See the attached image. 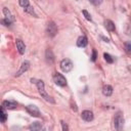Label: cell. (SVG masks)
<instances>
[{
	"label": "cell",
	"instance_id": "e0dca14e",
	"mask_svg": "<svg viewBox=\"0 0 131 131\" xmlns=\"http://www.w3.org/2000/svg\"><path fill=\"white\" fill-rule=\"evenodd\" d=\"M6 118H7V114H6L5 107L1 106V122L4 123V122L6 121Z\"/></svg>",
	"mask_w": 131,
	"mask_h": 131
},
{
	"label": "cell",
	"instance_id": "484cf974",
	"mask_svg": "<svg viewBox=\"0 0 131 131\" xmlns=\"http://www.w3.org/2000/svg\"><path fill=\"white\" fill-rule=\"evenodd\" d=\"M50 130H51V129H50L49 127H46V128H44V130H43V131H50Z\"/></svg>",
	"mask_w": 131,
	"mask_h": 131
},
{
	"label": "cell",
	"instance_id": "d4e9b609",
	"mask_svg": "<svg viewBox=\"0 0 131 131\" xmlns=\"http://www.w3.org/2000/svg\"><path fill=\"white\" fill-rule=\"evenodd\" d=\"M91 3H93V4H95V5H97V4H100L101 3V1H91Z\"/></svg>",
	"mask_w": 131,
	"mask_h": 131
},
{
	"label": "cell",
	"instance_id": "9c48e42d",
	"mask_svg": "<svg viewBox=\"0 0 131 131\" xmlns=\"http://www.w3.org/2000/svg\"><path fill=\"white\" fill-rule=\"evenodd\" d=\"M2 106L8 110H14L17 106V102L15 101H11V100H5L2 102Z\"/></svg>",
	"mask_w": 131,
	"mask_h": 131
},
{
	"label": "cell",
	"instance_id": "5b68a950",
	"mask_svg": "<svg viewBox=\"0 0 131 131\" xmlns=\"http://www.w3.org/2000/svg\"><path fill=\"white\" fill-rule=\"evenodd\" d=\"M53 81H54V83H55L56 85H58V86H60V87H63V86L67 85V80H66V78L63 77V75H61V74H59V73L54 74V76H53Z\"/></svg>",
	"mask_w": 131,
	"mask_h": 131
},
{
	"label": "cell",
	"instance_id": "8992f818",
	"mask_svg": "<svg viewBox=\"0 0 131 131\" xmlns=\"http://www.w3.org/2000/svg\"><path fill=\"white\" fill-rule=\"evenodd\" d=\"M57 33V27L53 21H49L47 26V34L49 37H54Z\"/></svg>",
	"mask_w": 131,
	"mask_h": 131
},
{
	"label": "cell",
	"instance_id": "30bf717a",
	"mask_svg": "<svg viewBox=\"0 0 131 131\" xmlns=\"http://www.w3.org/2000/svg\"><path fill=\"white\" fill-rule=\"evenodd\" d=\"M15 44H16V49H17V51H18L20 54H24L25 51H26V45L24 44V42H23L20 39H16Z\"/></svg>",
	"mask_w": 131,
	"mask_h": 131
},
{
	"label": "cell",
	"instance_id": "52a82bcc",
	"mask_svg": "<svg viewBox=\"0 0 131 131\" xmlns=\"http://www.w3.org/2000/svg\"><path fill=\"white\" fill-rule=\"evenodd\" d=\"M26 110H27V112H28L31 116H33V117H40V116H41L39 108H38L36 105H34V104L28 105V106L26 107Z\"/></svg>",
	"mask_w": 131,
	"mask_h": 131
},
{
	"label": "cell",
	"instance_id": "ac0fdd59",
	"mask_svg": "<svg viewBox=\"0 0 131 131\" xmlns=\"http://www.w3.org/2000/svg\"><path fill=\"white\" fill-rule=\"evenodd\" d=\"M124 48H125V51L128 54H131V41H127L124 45Z\"/></svg>",
	"mask_w": 131,
	"mask_h": 131
},
{
	"label": "cell",
	"instance_id": "7402d4cb",
	"mask_svg": "<svg viewBox=\"0 0 131 131\" xmlns=\"http://www.w3.org/2000/svg\"><path fill=\"white\" fill-rule=\"evenodd\" d=\"M82 13L85 15V18H86L87 20H90V21L92 20V19H91V16H90V14L88 13V11H87V10H85V9H84V10H82Z\"/></svg>",
	"mask_w": 131,
	"mask_h": 131
},
{
	"label": "cell",
	"instance_id": "6da1fadb",
	"mask_svg": "<svg viewBox=\"0 0 131 131\" xmlns=\"http://www.w3.org/2000/svg\"><path fill=\"white\" fill-rule=\"evenodd\" d=\"M31 81H32V83H35L36 85H37V88H38V91H39V93L41 94V96L46 100V101H49V102H51V103H54V100L47 94V92L45 91V89H44V83H43V81L42 80H37V79H31Z\"/></svg>",
	"mask_w": 131,
	"mask_h": 131
},
{
	"label": "cell",
	"instance_id": "ba28073f",
	"mask_svg": "<svg viewBox=\"0 0 131 131\" xmlns=\"http://www.w3.org/2000/svg\"><path fill=\"white\" fill-rule=\"evenodd\" d=\"M29 68H30V62L28 61V60H25L23 63H21V66H20V69L16 72V74H15V77H18V76H20L21 74H24L25 72H27L28 70H29Z\"/></svg>",
	"mask_w": 131,
	"mask_h": 131
},
{
	"label": "cell",
	"instance_id": "7c38bea8",
	"mask_svg": "<svg viewBox=\"0 0 131 131\" xmlns=\"http://www.w3.org/2000/svg\"><path fill=\"white\" fill-rule=\"evenodd\" d=\"M81 117H82V119H83L84 121H86V122H90V121L93 120V113L90 112V111H84V112L82 113Z\"/></svg>",
	"mask_w": 131,
	"mask_h": 131
},
{
	"label": "cell",
	"instance_id": "603a6c76",
	"mask_svg": "<svg viewBox=\"0 0 131 131\" xmlns=\"http://www.w3.org/2000/svg\"><path fill=\"white\" fill-rule=\"evenodd\" d=\"M96 57H97L96 50H95V49H93V50H92V56H91V60H92V61H95V60H96Z\"/></svg>",
	"mask_w": 131,
	"mask_h": 131
},
{
	"label": "cell",
	"instance_id": "277c9868",
	"mask_svg": "<svg viewBox=\"0 0 131 131\" xmlns=\"http://www.w3.org/2000/svg\"><path fill=\"white\" fill-rule=\"evenodd\" d=\"M59 66H60L61 71L64 72V73H69L70 71H72V69H73V67H74V66H73V62H72L69 58L62 59V60L60 61Z\"/></svg>",
	"mask_w": 131,
	"mask_h": 131
},
{
	"label": "cell",
	"instance_id": "8fae6325",
	"mask_svg": "<svg viewBox=\"0 0 131 131\" xmlns=\"http://www.w3.org/2000/svg\"><path fill=\"white\" fill-rule=\"evenodd\" d=\"M88 44V39L86 36H80L77 40V46L78 47H86Z\"/></svg>",
	"mask_w": 131,
	"mask_h": 131
},
{
	"label": "cell",
	"instance_id": "7a4b0ae2",
	"mask_svg": "<svg viewBox=\"0 0 131 131\" xmlns=\"http://www.w3.org/2000/svg\"><path fill=\"white\" fill-rule=\"evenodd\" d=\"M114 125L117 131H123V127H124V117L123 114L121 112H118L115 115L114 118Z\"/></svg>",
	"mask_w": 131,
	"mask_h": 131
},
{
	"label": "cell",
	"instance_id": "cb8c5ba5",
	"mask_svg": "<svg viewBox=\"0 0 131 131\" xmlns=\"http://www.w3.org/2000/svg\"><path fill=\"white\" fill-rule=\"evenodd\" d=\"M61 123V127H62V131H69V127H68V125L63 122V121H61L60 122Z\"/></svg>",
	"mask_w": 131,
	"mask_h": 131
},
{
	"label": "cell",
	"instance_id": "9a60e30c",
	"mask_svg": "<svg viewBox=\"0 0 131 131\" xmlns=\"http://www.w3.org/2000/svg\"><path fill=\"white\" fill-rule=\"evenodd\" d=\"M29 128L31 131H40L41 130V124L39 122H33Z\"/></svg>",
	"mask_w": 131,
	"mask_h": 131
},
{
	"label": "cell",
	"instance_id": "4fadbf2b",
	"mask_svg": "<svg viewBox=\"0 0 131 131\" xmlns=\"http://www.w3.org/2000/svg\"><path fill=\"white\" fill-rule=\"evenodd\" d=\"M104 27H105L106 30H108L110 32H114V31L116 30L115 24H114L111 19H105V20H104Z\"/></svg>",
	"mask_w": 131,
	"mask_h": 131
},
{
	"label": "cell",
	"instance_id": "5bb4252c",
	"mask_svg": "<svg viewBox=\"0 0 131 131\" xmlns=\"http://www.w3.org/2000/svg\"><path fill=\"white\" fill-rule=\"evenodd\" d=\"M102 93L105 96H111L113 94V87L111 85H104L102 88Z\"/></svg>",
	"mask_w": 131,
	"mask_h": 131
},
{
	"label": "cell",
	"instance_id": "3957f363",
	"mask_svg": "<svg viewBox=\"0 0 131 131\" xmlns=\"http://www.w3.org/2000/svg\"><path fill=\"white\" fill-rule=\"evenodd\" d=\"M3 13H4L5 17L1 20V23L4 24L5 26H9V25H11V24L13 23L14 18H13V16H12V14L10 13V11L8 10V8L4 7V8H3Z\"/></svg>",
	"mask_w": 131,
	"mask_h": 131
},
{
	"label": "cell",
	"instance_id": "ffe728a7",
	"mask_svg": "<svg viewBox=\"0 0 131 131\" xmlns=\"http://www.w3.org/2000/svg\"><path fill=\"white\" fill-rule=\"evenodd\" d=\"M18 3H19V5H20L21 7H24V8H27L28 6H30V3H29L28 0H20Z\"/></svg>",
	"mask_w": 131,
	"mask_h": 131
},
{
	"label": "cell",
	"instance_id": "44dd1931",
	"mask_svg": "<svg viewBox=\"0 0 131 131\" xmlns=\"http://www.w3.org/2000/svg\"><path fill=\"white\" fill-rule=\"evenodd\" d=\"M24 10L26 11V12H29L30 14H33L34 16H37V14L35 13V11H34V9L31 7V6H28L27 8H24Z\"/></svg>",
	"mask_w": 131,
	"mask_h": 131
},
{
	"label": "cell",
	"instance_id": "d6986e66",
	"mask_svg": "<svg viewBox=\"0 0 131 131\" xmlns=\"http://www.w3.org/2000/svg\"><path fill=\"white\" fill-rule=\"evenodd\" d=\"M103 56H104V59L106 60V62H108V63H113V62H114V58H113V56H112L111 54L104 53Z\"/></svg>",
	"mask_w": 131,
	"mask_h": 131
},
{
	"label": "cell",
	"instance_id": "2e32d148",
	"mask_svg": "<svg viewBox=\"0 0 131 131\" xmlns=\"http://www.w3.org/2000/svg\"><path fill=\"white\" fill-rule=\"evenodd\" d=\"M46 60L49 62V63H52L54 58H53V54L51 52V50H46Z\"/></svg>",
	"mask_w": 131,
	"mask_h": 131
}]
</instances>
